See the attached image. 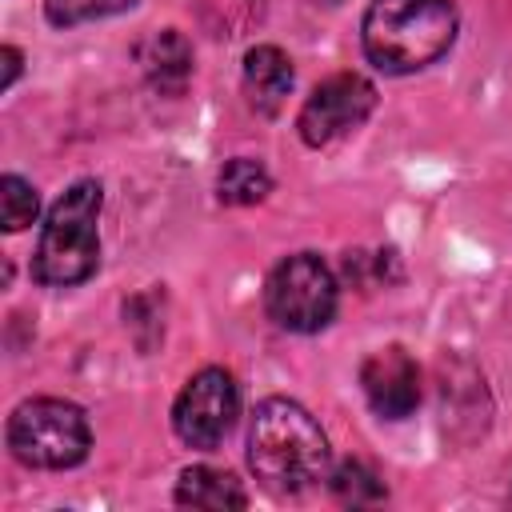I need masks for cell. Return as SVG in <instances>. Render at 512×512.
<instances>
[{
    "instance_id": "8992f818",
    "label": "cell",
    "mask_w": 512,
    "mask_h": 512,
    "mask_svg": "<svg viewBox=\"0 0 512 512\" xmlns=\"http://www.w3.org/2000/svg\"><path fill=\"white\" fill-rule=\"evenodd\" d=\"M240 416V388L224 368H200L172 404V428L188 448H216Z\"/></svg>"
},
{
    "instance_id": "ba28073f",
    "label": "cell",
    "mask_w": 512,
    "mask_h": 512,
    "mask_svg": "<svg viewBox=\"0 0 512 512\" xmlns=\"http://www.w3.org/2000/svg\"><path fill=\"white\" fill-rule=\"evenodd\" d=\"M360 388H364V396H368L376 416L404 420L420 404V368H416V360L404 348L388 344V348H380V352H372L364 360Z\"/></svg>"
},
{
    "instance_id": "2e32d148",
    "label": "cell",
    "mask_w": 512,
    "mask_h": 512,
    "mask_svg": "<svg viewBox=\"0 0 512 512\" xmlns=\"http://www.w3.org/2000/svg\"><path fill=\"white\" fill-rule=\"evenodd\" d=\"M0 60H4V76H0V88H12V84H16V76H20V48L4 44V48H0Z\"/></svg>"
},
{
    "instance_id": "6da1fadb",
    "label": "cell",
    "mask_w": 512,
    "mask_h": 512,
    "mask_svg": "<svg viewBox=\"0 0 512 512\" xmlns=\"http://www.w3.org/2000/svg\"><path fill=\"white\" fill-rule=\"evenodd\" d=\"M248 468L272 492H304L328 472V436L288 396H268L256 404L248 428Z\"/></svg>"
},
{
    "instance_id": "9c48e42d",
    "label": "cell",
    "mask_w": 512,
    "mask_h": 512,
    "mask_svg": "<svg viewBox=\"0 0 512 512\" xmlns=\"http://www.w3.org/2000/svg\"><path fill=\"white\" fill-rule=\"evenodd\" d=\"M292 60L276 48V44H256L248 48L244 56V92H248V104L260 112V116H276L292 92Z\"/></svg>"
},
{
    "instance_id": "30bf717a",
    "label": "cell",
    "mask_w": 512,
    "mask_h": 512,
    "mask_svg": "<svg viewBox=\"0 0 512 512\" xmlns=\"http://www.w3.org/2000/svg\"><path fill=\"white\" fill-rule=\"evenodd\" d=\"M140 68H144V80H148L156 92L180 96L184 84L192 80V44H188L176 28L152 32V36L140 44Z\"/></svg>"
},
{
    "instance_id": "8fae6325",
    "label": "cell",
    "mask_w": 512,
    "mask_h": 512,
    "mask_svg": "<svg viewBox=\"0 0 512 512\" xmlns=\"http://www.w3.org/2000/svg\"><path fill=\"white\" fill-rule=\"evenodd\" d=\"M176 504L224 512V508H244L248 504V492L240 488V480L232 472L196 464V468H184L180 472V480H176Z\"/></svg>"
},
{
    "instance_id": "3957f363",
    "label": "cell",
    "mask_w": 512,
    "mask_h": 512,
    "mask_svg": "<svg viewBox=\"0 0 512 512\" xmlns=\"http://www.w3.org/2000/svg\"><path fill=\"white\" fill-rule=\"evenodd\" d=\"M100 204H104V192L96 180H76L68 192L56 196V204L44 216L40 244L32 256V276L40 284L68 288L96 272V264H100V236H96Z\"/></svg>"
},
{
    "instance_id": "52a82bcc",
    "label": "cell",
    "mask_w": 512,
    "mask_h": 512,
    "mask_svg": "<svg viewBox=\"0 0 512 512\" xmlns=\"http://www.w3.org/2000/svg\"><path fill=\"white\" fill-rule=\"evenodd\" d=\"M372 108H376V88L360 72H336V76L320 80L312 88V96L304 100V108L296 116L300 140L308 148H324L336 136H344L348 128L364 124Z\"/></svg>"
},
{
    "instance_id": "e0dca14e",
    "label": "cell",
    "mask_w": 512,
    "mask_h": 512,
    "mask_svg": "<svg viewBox=\"0 0 512 512\" xmlns=\"http://www.w3.org/2000/svg\"><path fill=\"white\" fill-rule=\"evenodd\" d=\"M316 4H340V0H316Z\"/></svg>"
},
{
    "instance_id": "277c9868",
    "label": "cell",
    "mask_w": 512,
    "mask_h": 512,
    "mask_svg": "<svg viewBox=\"0 0 512 512\" xmlns=\"http://www.w3.org/2000/svg\"><path fill=\"white\" fill-rule=\"evenodd\" d=\"M88 420L72 400L36 396L8 416V448L28 468H72L88 456Z\"/></svg>"
},
{
    "instance_id": "4fadbf2b",
    "label": "cell",
    "mask_w": 512,
    "mask_h": 512,
    "mask_svg": "<svg viewBox=\"0 0 512 512\" xmlns=\"http://www.w3.org/2000/svg\"><path fill=\"white\" fill-rule=\"evenodd\" d=\"M328 484H332V496H336L340 504H352V508H360V504H380V500L388 496L384 480H380L364 460H340V464L332 468Z\"/></svg>"
},
{
    "instance_id": "5b68a950",
    "label": "cell",
    "mask_w": 512,
    "mask_h": 512,
    "mask_svg": "<svg viewBox=\"0 0 512 512\" xmlns=\"http://www.w3.org/2000/svg\"><path fill=\"white\" fill-rule=\"evenodd\" d=\"M336 276L316 252L284 256L264 288L268 316L288 332H320L336 316Z\"/></svg>"
},
{
    "instance_id": "7a4b0ae2",
    "label": "cell",
    "mask_w": 512,
    "mask_h": 512,
    "mask_svg": "<svg viewBox=\"0 0 512 512\" xmlns=\"http://www.w3.org/2000/svg\"><path fill=\"white\" fill-rule=\"evenodd\" d=\"M364 52L380 72L404 76L440 60L456 40L452 0H372L364 12Z\"/></svg>"
},
{
    "instance_id": "9a60e30c",
    "label": "cell",
    "mask_w": 512,
    "mask_h": 512,
    "mask_svg": "<svg viewBox=\"0 0 512 512\" xmlns=\"http://www.w3.org/2000/svg\"><path fill=\"white\" fill-rule=\"evenodd\" d=\"M136 0H44V16L56 28H72L84 20H100V16H116L124 8H132Z\"/></svg>"
},
{
    "instance_id": "7c38bea8",
    "label": "cell",
    "mask_w": 512,
    "mask_h": 512,
    "mask_svg": "<svg viewBox=\"0 0 512 512\" xmlns=\"http://www.w3.org/2000/svg\"><path fill=\"white\" fill-rule=\"evenodd\" d=\"M216 192H220L224 204H236V208H240V204H260V200L272 192V176H268V168H264L260 160L236 156V160H228V164L220 168Z\"/></svg>"
},
{
    "instance_id": "5bb4252c",
    "label": "cell",
    "mask_w": 512,
    "mask_h": 512,
    "mask_svg": "<svg viewBox=\"0 0 512 512\" xmlns=\"http://www.w3.org/2000/svg\"><path fill=\"white\" fill-rule=\"evenodd\" d=\"M0 208H4V228H8V232H20V228H28V224L36 220L40 196H36V188H32L24 176L8 172V176L0 180Z\"/></svg>"
}]
</instances>
